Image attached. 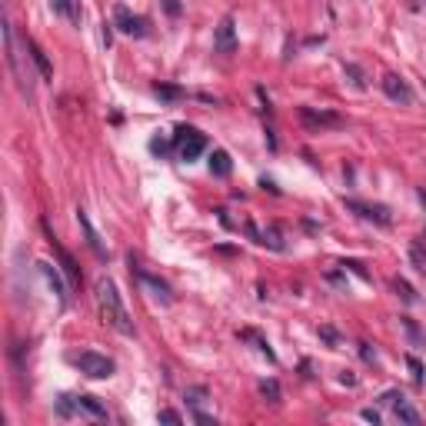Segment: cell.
<instances>
[{"label": "cell", "instance_id": "obj_29", "mask_svg": "<svg viewBox=\"0 0 426 426\" xmlns=\"http://www.w3.org/2000/svg\"><path fill=\"white\" fill-rule=\"evenodd\" d=\"M360 353H363V360H367V363H376V353L370 350V343H360Z\"/></svg>", "mask_w": 426, "mask_h": 426}, {"label": "cell", "instance_id": "obj_28", "mask_svg": "<svg viewBox=\"0 0 426 426\" xmlns=\"http://www.w3.org/2000/svg\"><path fill=\"white\" fill-rule=\"evenodd\" d=\"M193 420H197V423H204V426H217V420H213V416H206V413H200V409H193Z\"/></svg>", "mask_w": 426, "mask_h": 426}, {"label": "cell", "instance_id": "obj_27", "mask_svg": "<svg viewBox=\"0 0 426 426\" xmlns=\"http://www.w3.org/2000/svg\"><path fill=\"white\" fill-rule=\"evenodd\" d=\"M160 3H164V10H167L170 17H180V14H184V7H180L177 0H160Z\"/></svg>", "mask_w": 426, "mask_h": 426}, {"label": "cell", "instance_id": "obj_34", "mask_svg": "<svg viewBox=\"0 0 426 426\" xmlns=\"http://www.w3.org/2000/svg\"><path fill=\"white\" fill-rule=\"evenodd\" d=\"M423 3H426V0H423Z\"/></svg>", "mask_w": 426, "mask_h": 426}, {"label": "cell", "instance_id": "obj_2", "mask_svg": "<svg viewBox=\"0 0 426 426\" xmlns=\"http://www.w3.org/2000/svg\"><path fill=\"white\" fill-rule=\"evenodd\" d=\"M3 54H7V67H10V74L17 80V90L27 97V100H34V87H30V70H23L20 67V50H17V34H14V23L10 17L3 14Z\"/></svg>", "mask_w": 426, "mask_h": 426}, {"label": "cell", "instance_id": "obj_6", "mask_svg": "<svg viewBox=\"0 0 426 426\" xmlns=\"http://www.w3.org/2000/svg\"><path fill=\"white\" fill-rule=\"evenodd\" d=\"M300 120H303L310 130H336V127H343V124H347L340 113L313 110V107H300Z\"/></svg>", "mask_w": 426, "mask_h": 426}, {"label": "cell", "instance_id": "obj_7", "mask_svg": "<svg viewBox=\"0 0 426 426\" xmlns=\"http://www.w3.org/2000/svg\"><path fill=\"white\" fill-rule=\"evenodd\" d=\"M347 204V210H353L360 220H370V223H376V226H389V210L383 204H363V200H343Z\"/></svg>", "mask_w": 426, "mask_h": 426}, {"label": "cell", "instance_id": "obj_33", "mask_svg": "<svg viewBox=\"0 0 426 426\" xmlns=\"http://www.w3.org/2000/svg\"><path fill=\"white\" fill-rule=\"evenodd\" d=\"M416 243H420V246H423V250H426V237H420V240H416Z\"/></svg>", "mask_w": 426, "mask_h": 426}, {"label": "cell", "instance_id": "obj_12", "mask_svg": "<svg viewBox=\"0 0 426 426\" xmlns=\"http://www.w3.org/2000/svg\"><path fill=\"white\" fill-rule=\"evenodd\" d=\"M137 280H140V283L150 290V297L160 300L164 307H167V303H173V293H170V287L160 277H153V273H147V270H137Z\"/></svg>", "mask_w": 426, "mask_h": 426}, {"label": "cell", "instance_id": "obj_13", "mask_svg": "<svg viewBox=\"0 0 426 426\" xmlns=\"http://www.w3.org/2000/svg\"><path fill=\"white\" fill-rule=\"evenodd\" d=\"M23 47H27V54H30V60H34V67L40 70V77L50 80V77H54V67H50V60H47V54H43V47H40L34 37H23Z\"/></svg>", "mask_w": 426, "mask_h": 426}, {"label": "cell", "instance_id": "obj_3", "mask_svg": "<svg viewBox=\"0 0 426 426\" xmlns=\"http://www.w3.org/2000/svg\"><path fill=\"white\" fill-rule=\"evenodd\" d=\"M70 363H74L84 376H90V380H107V376H113V370H117V363H113L110 356L93 353V350L74 353V356H70Z\"/></svg>", "mask_w": 426, "mask_h": 426}, {"label": "cell", "instance_id": "obj_4", "mask_svg": "<svg viewBox=\"0 0 426 426\" xmlns=\"http://www.w3.org/2000/svg\"><path fill=\"white\" fill-rule=\"evenodd\" d=\"M173 147H177V153H180V160H197L206 147V137L197 127L180 124V127L173 130Z\"/></svg>", "mask_w": 426, "mask_h": 426}, {"label": "cell", "instance_id": "obj_17", "mask_svg": "<svg viewBox=\"0 0 426 426\" xmlns=\"http://www.w3.org/2000/svg\"><path fill=\"white\" fill-rule=\"evenodd\" d=\"M230 170H233L230 153H226V150H213V157H210V173L223 180V177H230Z\"/></svg>", "mask_w": 426, "mask_h": 426}, {"label": "cell", "instance_id": "obj_15", "mask_svg": "<svg viewBox=\"0 0 426 426\" xmlns=\"http://www.w3.org/2000/svg\"><path fill=\"white\" fill-rule=\"evenodd\" d=\"M77 416H90V420H107V407L97 396H77Z\"/></svg>", "mask_w": 426, "mask_h": 426}, {"label": "cell", "instance_id": "obj_11", "mask_svg": "<svg viewBox=\"0 0 426 426\" xmlns=\"http://www.w3.org/2000/svg\"><path fill=\"white\" fill-rule=\"evenodd\" d=\"M243 230L253 237V240L260 243V246H270V250H277V253H283L287 250V243H283V233H280V226H263V230H257L253 223H243Z\"/></svg>", "mask_w": 426, "mask_h": 426}, {"label": "cell", "instance_id": "obj_31", "mask_svg": "<svg viewBox=\"0 0 426 426\" xmlns=\"http://www.w3.org/2000/svg\"><path fill=\"white\" fill-rule=\"evenodd\" d=\"M150 150H153V153H167V144H164V140H150Z\"/></svg>", "mask_w": 426, "mask_h": 426}, {"label": "cell", "instance_id": "obj_5", "mask_svg": "<svg viewBox=\"0 0 426 426\" xmlns=\"http://www.w3.org/2000/svg\"><path fill=\"white\" fill-rule=\"evenodd\" d=\"M113 27H117L120 34H127V37H147V34H150L147 17L133 14V10H130V7H124V3H117V7H113Z\"/></svg>", "mask_w": 426, "mask_h": 426}, {"label": "cell", "instance_id": "obj_16", "mask_svg": "<svg viewBox=\"0 0 426 426\" xmlns=\"http://www.w3.org/2000/svg\"><path fill=\"white\" fill-rule=\"evenodd\" d=\"M77 223H80V230H84V237H87V246H90L97 257H107V250L100 246V237H97V230H93L90 220H87V210H77Z\"/></svg>", "mask_w": 426, "mask_h": 426}, {"label": "cell", "instance_id": "obj_8", "mask_svg": "<svg viewBox=\"0 0 426 426\" xmlns=\"http://www.w3.org/2000/svg\"><path fill=\"white\" fill-rule=\"evenodd\" d=\"M213 50L217 54H237V27H233V17L226 14V17L217 23V30H213Z\"/></svg>", "mask_w": 426, "mask_h": 426}, {"label": "cell", "instance_id": "obj_14", "mask_svg": "<svg viewBox=\"0 0 426 426\" xmlns=\"http://www.w3.org/2000/svg\"><path fill=\"white\" fill-rule=\"evenodd\" d=\"M37 267H40V273H43V280H47V287L54 290V297L60 300V307H67V287H64L60 273H57V270L50 267V263H47V260H40Z\"/></svg>", "mask_w": 426, "mask_h": 426}, {"label": "cell", "instance_id": "obj_21", "mask_svg": "<svg viewBox=\"0 0 426 426\" xmlns=\"http://www.w3.org/2000/svg\"><path fill=\"white\" fill-rule=\"evenodd\" d=\"M240 340H253V343H257V350L263 353L267 360H277V356H273V350H270V343H267L260 333H253V330H240Z\"/></svg>", "mask_w": 426, "mask_h": 426}, {"label": "cell", "instance_id": "obj_18", "mask_svg": "<svg viewBox=\"0 0 426 426\" xmlns=\"http://www.w3.org/2000/svg\"><path fill=\"white\" fill-rule=\"evenodd\" d=\"M54 10L60 17H67L70 23H80L84 10H80V0H54Z\"/></svg>", "mask_w": 426, "mask_h": 426}, {"label": "cell", "instance_id": "obj_30", "mask_svg": "<svg viewBox=\"0 0 426 426\" xmlns=\"http://www.w3.org/2000/svg\"><path fill=\"white\" fill-rule=\"evenodd\" d=\"M360 416H363V420H367V423H380V413H376V409H363V413H360Z\"/></svg>", "mask_w": 426, "mask_h": 426}, {"label": "cell", "instance_id": "obj_10", "mask_svg": "<svg viewBox=\"0 0 426 426\" xmlns=\"http://www.w3.org/2000/svg\"><path fill=\"white\" fill-rule=\"evenodd\" d=\"M43 230H47V223H43ZM47 243H50V246H54V253H57V260H60V270H64V277L70 280V287H80V267H77V260L70 257V253H67V250H64V246H60V240H57L54 233H50V230H47Z\"/></svg>", "mask_w": 426, "mask_h": 426}, {"label": "cell", "instance_id": "obj_24", "mask_svg": "<svg viewBox=\"0 0 426 426\" xmlns=\"http://www.w3.org/2000/svg\"><path fill=\"white\" fill-rule=\"evenodd\" d=\"M153 93H157V97H164V100H177V97H184V90H180V87H167V84H157V87H153Z\"/></svg>", "mask_w": 426, "mask_h": 426}, {"label": "cell", "instance_id": "obj_19", "mask_svg": "<svg viewBox=\"0 0 426 426\" xmlns=\"http://www.w3.org/2000/svg\"><path fill=\"white\" fill-rule=\"evenodd\" d=\"M396 420H400V423H409V426H420V423H423V416H420L416 409L409 407L407 396H403V400H396Z\"/></svg>", "mask_w": 426, "mask_h": 426}, {"label": "cell", "instance_id": "obj_32", "mask_svg": "<svg viewBox=\"0 0 426 426\" xmlns=\"http://www.w3.org/2000/svg\"><path fill=\"white\" fill-rule=\"evenodd\" d=\"M320 336H323V340H330V343H336V333L330 330V327H323V330H320Z\"/></svg>", "mask_w": 426, "mask_h": 426}, {"label": "cell", "instance_id": "obj_26", "mask_svg": "<svg viewBox=\"0 0 426 426\" xmlns=\"http://www.w3.org/2000/svg\"><path fill=\"white\" fill-rule=\"evenodd\" d=\"M160 420H164V423H184V416H180L177 409H160Z\"/></svg>", "mask_w": 426, "mask_h": 426}, {"label": "cell", "instance_id": "obj_22", "mask_svg": "<svg viewBox=\"0 0 426 426\" xmlns=\"http://www.w3.org/2000/svg\"><path fill=\"white\" fill-rule=\"evenodd\" d=\"M343 74L350 77V84L356 87V90H367V74H363L356 64H347V67H343Z\"/></svg>", "mask_w": 426, "mask_h": 426}, {"label": "cell", "instance_id": "obj_23", "mask_svg": "<svg viewBox=\"0 0 426 426\" xmlns=\"http://www.w3.org/2000/svg\"><path fill=\"white\" fill-rule=\"evenodd\" d=\"M393 287H396V293H400V297L407 300V303H416V300H420L416 293H413V287H409L407 280H393Z\"/></svg>", "mask_w": 426, "mask_h": 426}, {"label": "cell", "instance_id": "obj_20", "mask_svg": "<svg viewBox=\"0 0 426 426\" xmlns=\"http://www.w3.org/2000/svg\"><path fill=\"white\" fill-rule=\"evenodd\" d=\"M260 396H263L267 403H280V400H283V389H280L277 380H260Z\"/></svg>", "mask_w": 426, "mask_h": 426}, {"label": "cell", "instance_id": "obj_1", "mask_svg": "<svg viewBox=\"0 0 426 426\" xmlns=\"http://www.w3.org/2000/svg\"><path fill=\"white\" fill-rule=\"evenodd\" d=\"M93 290H97V303H100V316H104V323L113 327L117 333H124V336L137 333V327H133V320H130L127 307H124V300H120L117 283H113L110 277H100Z\"/></svg>", "mask_w": 426, "mask_h": 426}, {"label": "cell", "instance_id": "obj_25", "mask_svg": "<svg viewBox=\"0 0 426 426\" xmlns=\"http://www.w3.org/2000/svg\"><path fill=\"white\" fill-rule=\"evenodd\" d=\"M407 367H409V370H413V380L420 383V380H423V363H420V360H416L413 353H409V356H407Z\"/></svg>", "mask_w": 426, "mask_h": 426}, {"label": "cell", "instance_id": "obj_9", "mask_svg": "<svg viewBox=\"0 0 426 426\" xmlns=\"http://www.w3.org/2000/svg\"><path fill=\"white\" fill-rule=\"evenodd\" d=\"M380 87H383V93H387L393 104H403V107H409V104H413V87H409L400 74H383Z\"/></svg>", "mask_w": 426, "mask_h": 426}]
</instances>
